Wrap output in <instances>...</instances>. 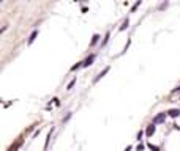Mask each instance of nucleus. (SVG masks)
<instances>
[{"label": "nucleus", "mask_w": 180, "mask_h": 151, "mask_svg": "<svg viewBox=\"0 0 180 151\" xmlns=\"http://www.w3.org/2000/svg\"><path fill=\"white\" fill-rule=\"evenodd\" d=\"M108 40H109V33H108V35H106V38H104V40H103V46H104V44H106V43H108Z\"/></svg>", "instance_id": "f8f14e48"}, {"label": "nucleus", "mask_w": 180, "mask_h": 151, "mask_svg": "<svg viewBox=\"0 0 180 151\" xmlns=\"http://www.w3.org/2000/svg\"><path fill=\"white\" fill-rule=\"evenodd\" d=\"M98 40H100V35H93L92 41H90V46H95V44L98 43Z\"/></svg>", "instance_id": "6e6552de"}, {"label": "nucleus", "mask_w": 180, "mask_h": 151, "mask_svg": "<svg viewBox=\"0 0 180 151\" xmlns=\"http://www.w3.org/2000/svg\"><path fill=\"white\" fill-rule=\"evenodd\" d=\"M149 148H150V150H152V151H160V150H158V146H153L152 143L149 145Z\"/></svg>", "instance_id": "9d476101"}, {"label": "nucleus", "mask_w": 180, "mask_h": 151, "mask_svg": "<svg viewBox=\"0 0 180 151\" xmlns=\"http://www.w3.org/2000/svg\"><path fill=\"white\" fill-rule=\"evenodd\" d=\"M166 7H167V2H166V3H163V5H161V7H160V10H164Z\"/></svg>", "instance_id": "2eb2a0df"}, {"label": "nucleus", "mask_w": 180, "mask_h": 151, "mask_svg": "<svg viewBox=\"0 0 180 151\" xmlns=\"http://www.w3.org/2000/svg\"><path fill=\"white\" fill-rule=\"evenodd\" d=\"M74 82H76V80H74V79H73V80H71V82H70V84H68V88H66V90H71V88H73V85H74Z\"/></svg>", "instance_id": "1a4fd4ad"}, {"label": "nucleus", "mask_w": 180, "mask_h": 151, "mask_svg": "<svg viewBox=\"0 0 180 151\" xmlns=\"http://www.w3.org/2000/svg\"><path fill=\"white\" fill-rule=\"evenodd\" d=\"M166 115H167V113H160V115H156V117L153 118V124H161L164 120H166Z\"/></svg>", "instance_id": "f257e3e1"}, {"label": "nucleus", "mask_w": 180, "mask_h": 151, "mask_svg": "<svg viewBox=\"0 0 180 151\" xmlns=\"http://www.w3.org/2000/svg\"><path fill=\"white\" fill-rule=\"evenodd\" d=\"M155 131H156V128H155V124H150L149 128H147V131H145V134H147V137H152L153 134H155Z\"/></svg>", "instance_id": "7ed1b4c3"}, {"label": "nucleus", "mask_w": 180, "mask_h": 151, "mask_svg": "<svg viewBox=\"0 0 180 151\" xmlns=\"http://www.w3.org/2000/svg\"><path fill=\"white\" fill-rule=\"evenodd\" d=\"M167 115H169V117H172V118L180 117V109H171V110L167 112Z\"/></svg>", "instance_id": "20e7f679"}, {"label": "nucleus", "mask_w": 180, "mask_h": 151, "mask_svg": "<svg viewBox=\"0 0 180 151\" xmlns=\"http://www.w3.org/2000/svg\"><path fill=\"white\" fill-rule=\"evenodd\" d=\"M128 25H130V20H128V19H125V20H123V24L120 25V32L126 30V28H128Z\"/></svg>", "instance_id": "0eeeda50"}, {"label": "nucleus", "mask_w": 180, "mask_h": 151, "mask_svg": "<svg viewBox=\"0 0 180 151\" xmlns=\"http://www.w3.org/2000/svg\"><path fill=\"white\" fill-rule=\"evenodd\" d=\"M70 118H71V113H68V115H66V117H65V118H63V123H65V121H68V120H70Z\"/></svg>", "instance_id": "ddd939ff"}, {"label": "nucleus", "mask_w": 180, "mask_h": 151, "mask_svg": "<svg viewBox=\"0 0 180 151\" xmlns=\"http://www.w3.org/2000/svg\"><path fill=\"white\" fill-rule=\"evenodd\" d=\"M142 135H144V132H142V131L137 132V140H139V142H141V138H142Z\"/></svg>", "instance_id": "9b49d317"}, {"label": "nucleus", "mask_w": 180, "mask_h": 151, "mask_svg": "<svg viewBox=\"0 0 180 151\" xmlns=\"http://www.w3.org/2000/svg\"><path fill=\"white\" fill-rule=\"evenodd\" d=\"M139 5H141V2H137V3H134V5H133V11L136 10V8H137V7H139Z\"/></svg>", "instance_id": "4468645a"}, {"label": "nucleus", "mask_w": 180, "mask_h": 151, "mask_svg": "<svg viewBox=\"0 0 180 151\" xmlns=\"http://www.w3.org/2000/svg\"><path fill=\"white\" fill-rule=\"evenodd\" d=\"M37 36H38V32H37V30H33V32H32V35H30V38H29V41H27V43H29V44H32V43L35 41V38H37Z\"/></svg>", "instance_id": "423d86ee"}, {"label": "nucleus", "mask_w": 180, "mask_h": 151, "mask_svg": "<svg viewBox=\"0 0 180 151\" xmlns=\"http://www.w3.org/2000/svg\"><path fill=\"white\" fill-rule=\"evenodd\" d=\"M93 60H95V54H92L90 57H87V58H85V61H84V66H85V68H87V66H90V65L93 63Z\"/></svg>", "instance_id": "39448f33"}, {"label": "nucleus", "mask_w": 180, "mask_h": 151, "mask_svg": "<svg viewBox=\"0 0 180 151\" xmlns=\"http://www.w3.org/2000/svg\"><path fill=\"white\" fill-rule=\"evenodd\" d=\"M109 69H111V68H109V66H108V68H104V69H103V71H101V73H100V74H98V76H96V77H95V79H93V84H96V82H98V80H100V79H101V77H104L106 74H108V73H109Z\"/></svg>", "instance_id": "f03ea898"}]
</instances>
